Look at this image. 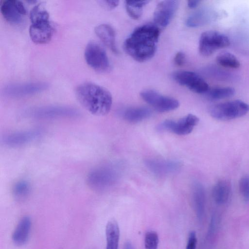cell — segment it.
<instances>
[{
	"label": "cell",
	"mask_w": 249,
	"mask_h": 249,
	"mask_svg": "<svg viewBox=\"0 0 249 249\" xmlns=\"http://www.w3.org/2000/svg\"><path fill=\"white\" fill-rule=\"evenodd\" d=\"M160 29L155 24H146L136 28L125 39V52L139 62L146 61L154 55Z\"/></svg>",
	"instance_id": "1"
},
{
	"label": "cell",
	"mask_w": 249,
	"mask_h": 249,
	"mask_svg": "<svg viewBox=\"0 0 249 249\" xmlns=\"http://www.w3.org/2000/svg\"><path fill=\"white\" fill-rule=\"evenodd\" d=\"M75 94L80 104L89 113L96 116H104L111 108L112 98L105 88L91 82L79 85Z\"/></svg>",
	"instance_id": "2"
},
{
	"label": "cell",
	"mask_w": 249,
	"mask_h": 249,
	"mask_svg": "<svg viewBox=\"0 0 249 249\" xmlns=\"http://www.w3.org/2000/svg\"><path fill=\"white\" fill-rule=\"evenodd\" d=\"M119 174L118 168L114 165L101 166L89 173L87 183L94 190H103L114 184L118 179Z\"/></svg>",
	"instance_id": "3"
},
{
	"label": "cell",
	"mask_w": 249,
	"mask_h": 249,
	"mask_svg": "<svg viewBox=\"0 0 249 249\" xmlns=\"http://www.w3.org/2000/svg\"><path fill=\"white\" fill-rule=\"evenodd\" d=\"M23 115L32 119L49 120L78 117L80 112L76 108L69 106L51 105L28 109Z\"/></svg>",
	"instance_id": "4"
},
{
	"label": "cell",
	"mask_w": 249,
	"mask_h": 249,
	"mask_svg": "<svg viewBox=\"0 0 249 249\" xmlns=\"http://www.w3.org/2000/svg\"><path fill=\"white\" fill-rule=\"evenodd\" d=\"M249 111V105L241 100H234L215 105L210 108V113L219 120H229L241 117Z\"/></svg>",
	"instance_id": "5"
},
{
	"label": "cell",
	"mask_w": 249,
	"mask_h": 249,
	"mask_svg": "<svg viewBox=\"0 0 249 249\" xmlns=\"http://www.w3.org/2000/svg\"><path fill=\"white\" fill-rule=\"evenodd\" d=\"M230 44L228 36L214 31H207L200 36L199 52L203 56H209L216 50L226 47Z\"/></svg>",
	"instance_id": "6"
},
{
	"label": "cell",
	"mask_w": 249,
	"mask_h": 249,
	"mask_svg": "<svg viewBox=\"0 0 249 249\" xmlns=\"http://www.w3.org/2000/svg\"><path fill=\"white\" fill-rule=\"evenodd\" d=\"M85 58L88 64L99 72H105L110 69V63L103 48L95 41H90L85 50Z\"/></svg>",
	"instance_id": "7"
},
{
	"label": "cell",
	"mask_w": 249,
	"mask_h": 249,
	"mask_svg": "<svg viewBox=\"0 0 249 249\" xmlns=\"http://www.w3.org/2000/svg\"><path fill=\"white\" fill-rule=\"evenodd\" d=\"M199 118L189 114L178 121L166 120L157 126L159 131H169L175 134L184 135L190 133L198 124Z\"/></svg>",
	"instance_id": "8"
},
{
	"label": "cell",
	"mask_w": 249,
	"mask_h": 249,
	"mask_svg": "<svg viewBox=\"0 0 249 249\" xmlns=\"http://www.w3.org/2000/svg\"><path fill=\"white\" fill-rule=\"evenodd\" d=\"M140 95L145 102L159 112L173 110L179 106V103L177 100L162 95L153 90H143L140 93Z\"/></svg>",
	"instance_id": "9"
},
{
	"label": "cell",
	"mask_w": 249,
	"mask_h": 249,
	"mask_svg": "<svg viewBox=\"0 0 249 249\" xmlns=\"http://www.w3.org/2000/svg\"><path fill=\"white\" fill-rule=\"evenodd\" d=\"M174 80L178 84L185 86L197 93L207 92L209 90L207 83L198 74L187 71H179L172 74Z\"/></svg>",
	"instance_id": "10"
},
{
	"label": "cell",
	"mask_w": 249,
	"mask_h": 249,
	"mask_svg": "<svg viewBox=\"0 0 249 249\" xmlns=\"http://www.w3.org/2000/svg\"><path fill=\"white\" fill-rule=\"evenodd\" d=\"M48 87V83L43 82L14 83L6 86L4 93L11 97H23L40 92Z\"/></svg>",
	"instance_id": "11"
},
{
	"label": "cell",
	"mask_w": 249,
	"mask_h": 249,
	"mask_svg": "<svg viewBox=\"0 0 249 249\" xmlns=\"http://www.w3.org/2000/svg\"><path fill=\"white\" fill-rule=\"evenodd\" d=\"M178 0H168L160 2L154 12V21L155 25L160 27H165L171 22L178 8Z\"/></svg>",
	"instance_id": "12"
},
{
	"label": "cell",
	"mask_w": 249,
	"mask_h": 249,
	"mask_svg": "<svg viewBox=\"0 0 249 249\" xmlns=\"http://www.w3.org/2000/svg\"><path fill=\"white\" fill-rule=\"evenodd\" d=\"M0 11L8 22L14 24L22 23L27 13L23 3L18 0L3 1L0 5Z\"/></svg>",
	"instance_id": "13"
},
{
	"label": "cell",
	"mask_w": 249,
	"mask_h": 249,
	"mask_svg": "<svg viewBox=\"0 0 249 249\" xmlns=\"http://www.w3.org/2000/svg\"><path fill=\"white\" fill-rule=\"evenodd\" d=\"M43 132L40 129L13 132L5 135L1 142L5 145L10 147L22 146L37 140L40 138Z\"/></svg>",
	"instance_id": "14"
},
{
	"label": "cell",
	"mask_w": 249,
	"mask_h": 249,
	"mask_svg": "<svg viewBox=\"0 0 249 249\" xmlns=\"http://www.w3.org/2000/svg\"><path fill=\"white\" fill-rule=\"evenodd\" d=\"M54 28L49 19L32 22L29 35L35 43L42 44L49 42L53 35Z\"/></svg>",
	"instance_id": "15"
},
{
	"label": "cell",
	"mask_w": 249,
	"mask_h": 249,
	"mask_svg": "<svg viewBox=\"0 0 249 249\" xmlns=\"http://www.w3.org/2000/svg\"><path fill=\"white\" fill-rule=\"evenodd\" d=\"M146 167L153 173L164 176L177 172L181 167L180 162L160 159H147L144 161Z\"/></svg>",
	"instance_id": "16"
},
{
	"label": "cell",
	"mask_w": 249,
	"mask_h": 249,
	"mask_svg": "<svg viewBox=\"0 0 249 249\" xmlns=\"http://www.w3.org/2000/svg\"><path fill=\"white\" fill-rule=\"evenodd\" d=\"M193 202L197 220L202 223L205 216L206 195L204 188L199 182L193 185Z\"/></svg>",
	"instance_id": "17"
},
{
	"label": "cell",
	"mask_w": 249,
	"mask_h": 249,
	"mask_svg": "<svg viewBox=\"0 0 249 249\" xmlns=\"http://www.w3.org/2000/svg\"><path fill=\"white\" fill-rule=\"evenodd\" d=\"M32 222L30 218L22 217L17 225L12 235L14 243L18 246L24 245L28 240Z\"/></svg>",
	"instance_id": "18"
},
{
	"label": "cell",
	"mask_w": 249,
	"mask_h": 249,
	"mask_svg": "<svg viewBox=\"0 0 249 249\" xmlns=\"http://www.w3.org/2000/svg\"><path fill=\"white\" fill-rule=\"evenodd\" d=\"M231 192V182L227 179H221L216 182L212 191V196L215 203L222 205L229 200Z\"/></svg>",
	"instance_id": "19"
},
{
	"label": "cell",
	"mask_w": 249,
	"mask_h": 249,
	"mask_svg": "<svg viewBox=\"0 0 249 249\" xmlns=\"http://www.w3.org/2000/svg\"><path fill=\"white\" fill-rule=\"evenodd\" d=\"M95 32L101 40L113 53H118L115 31L110 25L107 24H99L95 28Z\"/></svg>",
	"instance_id": "20"
},
{
	"label": "cell",
	"mask_w": 249,
	"mask_h": 249,
	"mask_svg": "<svg viewBox=\"0 0 249 249\" xmlns=\"http://www.w3.org/2000/svg\"><path fill=\"white\" fill-rule=\"evenodd\" d=\"M151 110L145 107H131L124 109L122 115L123 118L130 123H137L150 116Z\"/></svg>",
	"instance_id": "21"
},
{
	"label": "cell",
	"mask_w": 249,
	"mask_h": 249,
	"mask_svg": "<svg viewBox=\"0 0 249 249\" xmlns=\"http://www.w3.org/2000/svg\"><path fill=\"white\" fill-rule=\"evenodd\" d=\"M106 249H118L120 230L118 223L114 220L109 221L106 228Z\"/></svg>",
	"instance_id": "22"
},
{
	"label": "cell",
	"mask_w": 249,
	"mask_h": 249,
	"mask_svg": "<svg viewBox=\"0 0 249 249\" xmlns=\"http://www.w3.org/2000/svg\"><path fill=\"white\" fill-rule=\"evenodd\" d=\"M149 2L148 0H126L125 7L128 15L134 19H139L142 15L143 7Z\"/></svg>",
	"instance_id": "23"
},
{
	"label": "cell",
	"mask_w": 249,
	"mask_h": 249,
	"mask_svg": "<svg viewBox=\"0 0 249 249\" xmlns=\"http://www.w3.org/2000/svg\"><path fill=\"white\" fill-rule=\"evenodd\" d=\"M216 62L221 66L232 69H237L240 66L237 57L231 53L222 52L216 57Z\"/></svg>",
	"instance_id": "24"
},
{
	"label": "cell",
	"mask_w": 249,
	"mask_h": 249,
	"mask_svg": "<svg viewBox=\"0 0 249 249\" xmlns=\"http://www.w3.org/2000/svg\"><path fill=\"white\" fill-rule=\"evenodd\" d=\"M210 14L205 10H200L191 15L187 18L186 24L190 27H196L206 23L210 19Z\"/></svg>",
	"instance_id": "25"
},
{
	"label": "cell",
	"mask_w": 249,
	"mask_h": 249,
	"mask_svg": "<svg viewBox=\"0 0 249 249\" xmlns=\"http://www.w3.org/2000/svg\"><path fill=\"white\" fill-rule=\"evenodd\" d=\"M208 98L212 100H217L232 96L235 93V89L231 87L216 88L209 90Z\"/></svg>",
	"instance_id": "26"
},
{
	"label": "cell",
	"mask_w": 249,
	"mask_h": 249,
	"mask_svg": "<svg viewBox=\"0 0 249 249\" xmlns=\"http://www.w3.org/2000/svg\"><path fill=\"white\" fill-rule=\"evenodd\" d=\"M31 186L26 180H20L17 182L13 187V194L18 199H23L30 193Z\"/></svg>",
	"instance_id": "27"
},
{
	"label": "cell",
	"mask_w": 249,
	"mask_h": 249,
	"mask_svg": "<svg viewBox=\"0 0 249 249\" xmlns=\"http://www.w3.org/2000/svg\"><path fill=\"white\" fill-rule=\"evenodd\" d=\"M31 22L49 19V14L41 4H37L31 10L30 14Z\"/></svg>",
	"instance_id": "28"
},
{
	"label": "cell",
	"mask_w": 249,
	"mask_h": 249,
	"mask_svg": "<svg viewBox=\"0 0 249 249\" xmlns=\"http://www.w3.org/2000/svg\"><path fill=\"white\" fill-rule=\"evenodd\" d=\"M145 249H157L159 242L158 233L153 231L146 232L144 236Z\"/></svg>",
	"instance_id": "29"
},
{
	"label": "cell",
	"mask_w": 249,
	"mask_h": 249,
	"mask_svg": "<svg viewBox=\"0 0 249 249\" xmlns=\"http://www.w3.org/2000/svg\"><path fill=\"white\" fill-rule=\"evenodd\" d=\"M239 191L243 199L249 202V177L244 176L239 181Z\"/></svg>",
	"instance_id": "30"
},
{
	"label": "cell",
	"mask_w": 249,
	"mask_h": 249,
	"mask_svg": "<svg viewBox=\"0 0 249 249\" xmlns=\"http://www.w3.org/2000/svg\"><path fill=\"white\" fill-rule=\"evenodd\" d=\"M219 225V219L217 216L214 215L212 218L210 222L209 228L207 235L208 240L212 239L213 235L216 233Z\"/></svg>",
	"instance_id": "31"
},
{
	"label": "cell",
	"mask_w": 249,
	"mask_h": 249,
	"mask_svg": "<svg viewBox=\"0 0 249 249\" xmlns=\"http://www.w3.org/2000/svg\"><path fill=\"white\" fill-rule=\"evenodd\" d=\"M197 237L195 231H191L189 234L186 249H196Z\"/></svg>",
	"instance_id": "32"
},
{
	"label": "cell",
	"mask_w": 249,
	"mask_h": 249,
	"mask_svg": "<svg viewBox=\"0 0 249 249\" xmlns=\"http://www.w3.org/2000/svg\"><path fill=\"white\" fill-rule=\"evenodd\" d=\"M185 59V54L181 52H179L175 56L174 62L176 65L181 66L184 64Z\"/></svg>",
	"instance_id": "33"
},
{
	"label": "cell",
	"mask_w": 249,
	"mask_h": 249,
	"mask_svg": "<svg viewBox=\"0 0 249 249\" xmlns=\"http://www.w3.org/2000/svg\"><path fill=\"white\" fill-rule=\"evenodd\" d=\"M100 3L104 7L108 9H112L118 6L119 3L118 0H101Z\"/></svg>",
	"instance_id": "34"
},
{
	"label": "cell",
	"mask_w": 249,
	"mask_h": 249,
	"mask_svg": "<svg viewBox=\"0 0 249 249\" xmlns=\"http://www.w3.org/2000/svg\"><path fill=\"white\" fill-rule=\"evenodd\" d=\"M200 2V1L198 0H189L187 1V5L188 7L193 9L197 7Z\"/></svg>",
	"instance_id": "35"
},
{
	"label": "cell",
	"mask_w": 249,
	"mask_h": 249,
	"mask_svg": "<svg viewBox=\"0 0 249 249\" xmlns=\"http://www.w3.org/2000/svg\"><path fill=\"white\" fill-rule=\"evenodd\" d=\"M124 249H134L132 244L131 242L127 241L124 245Z\"/></svg>",
	"instance_id": "36"
}]
</instances>
